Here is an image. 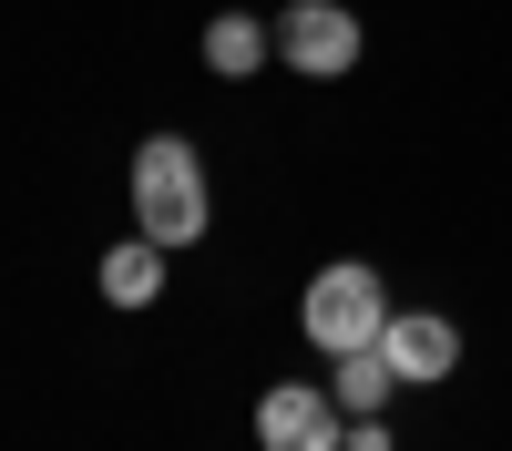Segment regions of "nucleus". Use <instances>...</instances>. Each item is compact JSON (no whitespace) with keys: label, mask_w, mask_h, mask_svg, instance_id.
Returning a JSON list of instances; mask_svg holds the SVG:
<instances>
[{"label":"nucleus","mask_w":512,"mask_h":451,"mask_svg":"<svg viewBox=\"0 0 512 451\" xmlns=\"http://www.w3.org/2000/svg\"><path fill=\"white\" fill-rule=\"evenodd\" d=\"M359 11L349 0H287L277 11V52H287V72H308V82H338V72H359Z\"/></svg>","instance_id":"3"},{"label":"nucleus","mask_w":512,"mask_h":451,"mask_svg":"<svg viewBox=\"0 0 512 451\" xmlns=\"http://www.w3.org/2000/svg\"><path fill=\"white\" fill-rule=\"evenodd\" d=\"M267 62H277V21H256V11H216L205 21V72L216 82H246Z\"/></svg>","instance_id":"6"},{"label":"nucleus","mask_w":512,"mask_h":451,"mask_svg":"<svg viewBox=\"0 0 512 451\" xmlns=\"http://www.w3.org/2000/svg\"><path fill=\"white\" fill-rule=\"evenodd\" d=\"M338 451H390V421H379V410H359V421H349V441H338Z\"/></svg>","instance_id":"9"},{"label":"nucleus","mask_w":512,"mask_h":451,"mask_svg":"<svg viewBox=\"0 0 512 451\" xmlns=\"http://www.w3.org/2000/svg\"><path fill=\"white\" fill-rule=\"evenodd\" d=\"M379 359L400 369V390H441L461 369V328L441 308H390V328H379Z\"/></svg>","instance_id":"5"},{"label":"nucleus","mask_w":512,"mask_h":451,"mask_svg":"<svg viewBox=\"0 0 512 451\" xmlns=\"http://www.w3.org/2000/svg\"><path fill=\"white\" fill-rule=\"evenodd\" d=\"M297 328H308V349H379V328H390V277L369 257H328L308 277V298H297Z\"/></svg>","instance_id":"2"},{"label":"nucleus","mask_w":512,"mask_h":451,"mask_svg":"<svg viewBox=\"0 0 512 451\" xmlns=\"http://www.w3.org/2000/svg\"><path fill=\"white\" fill-rule=\"evenodd\" d=\"M338 441H349V410H338L328 390L277 380L267 400H256V451H338Z\"/></svg>","instance_id":"4"},{"label":"nucleus","mask_w":512,"mask_h":451,"mask_svg":"<svg viewBox=\"0 0 512 451\" xmlns=\"http://www.w3.org/2000/svg\"><path fill=\"white\" fill-rule=\"evenodd\" d=\"M123 185H134V236H154V246H195L216 226V185H205V154L185 134H144Z\"/></svg>","instance_id":"1"},{"label":"nucleus","mask_w":512,"mask_h":451,"mask_svg":"<svg viewBox=\"0 0 512 451\" xmlns=\"http://www.w3.org/2000/svg\"><path fill=\"white\" fill-rule=\"evenodd\" d=\"M164 257H175V246H154V236H123V246H103L93 287H103L113 308H154V298H164Z\"/></svg>","instance_id":"7"},{"label":"nucleus","mask_w":512,"mask_h":451,"mask_svg":"<svg viewBox=\"0 0 512 451\" xmlns=\"http://www.w3.org/2000/svg\"><path fill=\"white\" fill-rule=\"evenodd\" d=\"M390 390H400V369L379 359V349H338L328 359V400L349 410V421H359V410H390Z\"/></svg>","instance_id":"8"}]
</instances>
